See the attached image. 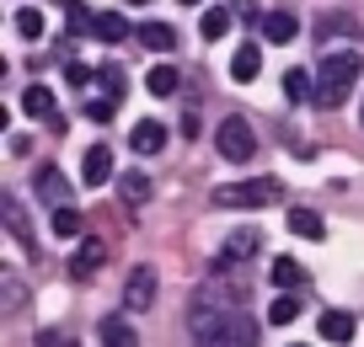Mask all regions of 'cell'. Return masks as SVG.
<instances>
[{
    "label": "cell",
    "mask_w": 364,
    "mask_h": 347,
    "mask_svg": "<svg viewBox=\"0 0 364 347\" xmlns=\"http://www.w3.org/2000/svg\"><path fill=\"white\" fill-rule=\"evenodd\" d=\"M295 315H300V299H295V294H279V299L268 304V321H273V326H289Z\"/></svg>",
    "instance_id": "obj_26"
},
{
    "label": "cell",
    "mask_w": 364,
    "mask_h": 347,
    "mask_svg": "<svg viewBox=\"0 0 364 347\" xmlns=\"http://www.w3.org/2000/svg\"><path fill=\"white\" fill-rule=\"evenodd\" d=\"M156 289H161V272L150 268V262H139V268H129V283H124V310L139 315L156 304Z\"/></svg>",
    "instance_id": "obj_5"
},
{
    "label": "cell",
    "mask_w": 364,
    "mask_h": 347,
    "mask_svg": "<svg viewBox=\"0 0 364 347\" xmlns=\"http://www.w3.org/2000/svg\"><path fill=\"white\" fill-rule=\"evenodd\" d=\"M113 112H118V101H113V97L86 101V118H91V123H113Z\"/></svg>",
    "instance_id": "obj_29"
},
{
    "label": "cell",
    "mask_w": 364,
    "mask_h": 347,
    "mask_svg": "<svg viewBox=\"0 0 364 347\" xmlns=\"http://www.w3.org/2000/svg\"><path fill=\"white\" fill-rule=\"evenodd\" d=\"M97 336H102V347H139V331L129 326V315H107L97 326Z\"/></svg>",
    "instance_id": "obj_11"
},
{
    "label": "cell",
    "mask_w": 364,
    "mask_h": 347,
    "mask_svg": "<svg viewBox=\"0 0 364 347\" xmlns=\"http://www.w3.org/2000/svg\"><path fill=\"white\" fill-rule=\"evenodd\" d=\"M215 145H220V155H225L230 166H247V160L257 155V134H252L247 118H225V123L215 128Z\"/></svg>",
    "instance_id": "obj_4"
},
{
    "label": "cell",
    "mask_w": 364,
    "mask_h": 347,
    "mask_svg": "<svg viewBox=\"0 0 364 347\" xmlns=\"http://www.w3.org/2000/svg\"><path fill=\"white\" fill-rule=\"evenodd\" d=\"M80 182H86V187L113 182V150H107V145H91L86 150V160H80Z\"/></svg>",
    "instance_id": "obj_9"
},
{
    "label": "cell",
    "mask_w": 364,
    "mask_h": 347,
    "mask_svg": "<svg viewBox=\"0 0 364 347\" xmlns=\"http://www.w3.org/2000/svg\"><path fill=\"white\" fill-rule=\"evenodd\" d=\"M295 33H300L295 11H262V38H268V43H289Z\"/></svg>",
    "instance_id": "obj_13"
},
{
    "label": "cell",
    "mask_w": 364,
    "mask_h": 347,
    "mask_svg": "<svg viewBox=\"0 0 364 347\" xmlns=\"http://www.w3.org/2000/svg\"><path fill=\"white\" fill-rule=\"evenodd\" d=\"M279 198H284V182H273V177L225 182V187H215V209H273Z\"/></svg>",
    "instance_id": "obj_3"
},
{
    "label": "cell",
    "mask_w": 364,
    "mask_h": 347,
    "mask_svg": "<svg viewBox=\"0 0 364 347\" xmlns=\"http://www.w3.org/2000/svg\"><path fill=\"white\" fill-rule=\"evenodd\" d=\"M102 262H107V246H102V241H97V236L80 241L75 257H70V278H91V272L102 268Z\"/></svg>",
    "instance_id": "obj_10"
},
{
    "label": "cell",
    "mask_w": 364,
    "mask_h": 347,
    "mask_svg": "<svg viewBox=\"0 0 364 347\" xmlns=\"http://www.w3.org/2000/svg\"><path fill=\"white\" fill-rule=\"evenodd\" d=\"M139 43L156 48V54H171V48H177V27H166V22H145V27H139Z\"/></svg>",
    "instance_id": "obj_20"
},
{
    "label": "cell",
    "mask_w": 364,
    "mask_h": 347,
    "mask_svg": "<svg viewBox=\"0 0 364 347\" xmlns=\"http://www.w3.org/2000/svg\"><path fill=\"white\" fill-rule=\"evenodd\" d=\"M289 230L306 236V241H327V224H321L316 209H289Z\"/></svg>",
    "instance_id": "obj_19"
},
{
    "label": "cell",
    "mask_w": 364,
    "mask_h": 347,
    "mask_svg": "<svg viewBox=\"0 0 364 347\" xmlns=\"http://www.w3.org/2000/svg\"><path fill=\"white\" fill-rule=\"evenodd\" d=\"M0 299H6V310H22V304H27V289H22V278H16V272H6V278H0Z\"/></svg>",
    "instance_id": "obj_27"
},
{
    "label": "cell",
    "mask_w": 364,
    "mask_h": 347,
    "mask_svg": "<svg viewBox=\"0 0 364 347\" xmlns=\"http://www.w3.org/2000/svg\"><path fill=\"white\" fill-rule=\"evenodd\" d=\"M198 33H204L209 43H215V38H225V33H230V11H225V6H215V11H204V22H198Z\"/></svg>",
    "instance_id": "obj_25"
},
{
    "label": "cell",
    "mask_w": 364,
    "mask_h": 347,
    "mask_svg": "<svg viewBox=\"0 0 364 347\" xmlns=\"http://www.w3.org/2000/svg\"><path fill=\"white\" fill-rule=\"evenodd\" d=\"M16 33L22 38H43V11H16Z\"/></svg>",
    "instance_id": "obj_30"
},
{
    "label": "cell",
    "mask_w": 364,
    "mask_h": 347,
    "mask_svg": "<svg viewBox=\"0 0 364 347\" xmlns=\"http://www.w3.org/2000/svg\"><path fill=\"white\" fill-rule=\"evenodd\" d=\"M102 86H107V97L118 101V97H124V86H129V70H124V65H107V70H102Z\"/></svg>",
    "instance_id": "obj_28"
},
{
    "label": "cell",
    "mask_w": 364,
    "mask_h": 347,
    "mask_svg": "<svg viewBox=\"0 0 364 347\" xmlns=\"http://www.w3.org/2000/svg\"><path fill=\"white\" fill-rule=\"evenodd\" d=\"M284 97L289 101H316V80H311V70H284Z\"/></svg>",
    "instance_id": "obj_21"
},
{
    "label": "cell",
    "mask_w": 364,
    "mask_h": 347,
    "mask_svg": "<svg viewBox=\"0 0 364 347\" xmlns=\"http://www.w3.org/2000/svg\"><path fill=\"white\" fill-rule=\"evenodd\" d=\"M188 331H193L198 347H257V321L241 315L230 299H198L193 315H188Z\"/></svg>",
    "instance_id": "obj_1"
},
{
    "label": "cell",
    "mask_w": 364,
    "mask_h": 347,
    "mask_svg": "<svg viewBox=\"0 0 364 347\" xmlns=\"http://www.w3.org/2000/svg\"><path fill=\"white\" fill-rule=\"evenodd\" d=\"M91 38H102V43H124V38H129V16L124 11H97Z\"/></svg>",
    "instance_id": "obj_17"
},
{
    "label": "cell",
    "mask_w": 364,
    "mask_h": 347,
    "mask_svg": "<svg viewBox=\"0 0 364 347\" xmlns=\"http://www.w3.org/2000/svg\"><path fill=\"white\" fill-rule=\"evenodd\" d=\"M145 86H150V97H177L182 75H177V65H156V70L145 75Z\"/></svg>",
    "instance_id": "obj_22"
},
{
    "label": "cell",
    "mask_w": 364,
    "mask_h": 347,
    "mask_svg": "<svg viewBox=\"0 0 364 347\" xmlns=\"http://www.w3.org/2000/svg\"><path fill=\"white\" fill-rule=\"evenodd\" d=\"M289 347H306V342H289Z\"/></svg>",
    "instance_id": "obj_36"
},
{
    "label": "cell",
    "mask_w": 364,
    "mask_h": 347,
    "mask_svg": "<svg viewBox=\"0 0 364 347\" xmlns=\"http://www.w3.org/2000/svg\"><path fill=\"white\" fill-rule=\"evenodd\" d=\"M0 219H6V230H11V241H16L22 251H33V246H38V241H33V219H27V209L11 198V192L0 198Z\"/></svg>",
    "instance_id": "obj_7"
},
{
    "label": "cell",
    "mask_w": 364,
    "mask_h": 347,
    "mask_svg": "<svg viewBox=\"0 0 364 347\" xmlns=\"http://www.w3.org/2000/svg\"><path fill=\"white\" fill-rule=\"evenodd\" d=\"M129 6H150V0H129Z\"/></svg>",
    "instance_id": "obj_33"
},
{
    "label": "cell",
    "mask_w": 364,
    "mask_h": 347,
    "mask_svg": "<svg viewBox=\"0 0 364 347\" xmlns=\"http://www.w3.org/2000/svg\"><path fill=\"white\" fill-rule=\"evenodd\" d=\"M65 80H70V86H86V80H91V65H80V59H70V65H65Z\"/></svg>",
    "instance_id": "obj_32"
},
{
    "label": "cell",
    "mask_w": 364,
    "mask_h": 347,
    "mask_svg": "<svg viewBox=\"0 0 364 347\" xmlns=\"http://www.w3.org/2000/svg\"><path fill=\"white\" fill-rule=\"evenodd\" d=\"M257 251H262V230H257V224H241V230L225 236V246L215 251V268H236V262L257 257Z\"/></svg>",
    "instance_id": "obj_6"
},
{
    "label": "cell",
    "mask_w": 364,
    "mask_h": 347,
    "mask_svg": "<svg viewBox=\"0 0 364 347\" xmlns=\"http://www.w3.org/2000/svg\"><path fill=\"white\" fill-rule=\"evenodd\" d=\"M353 331H359V321H353L348 310H327V315H321V336H327V342L348 347V342H353Z\"/></svg>",
    "instance_id": "obj_14"
},
{
    "label": "cell",
    "mask_w": 364,
    "mask_h": 347,
    "mask_svg": "<svg viewBox=\"0 0 364 347\" xmlns=\"http://www.w3.org/2000/svg\"><path fill=\"white\" fill-rule=\"evenodd\" d=\"M48 224H54V236H59V241H75L80 230H86V219H80L75 209H54V219H48Z\"/></svg>",
    "instance_id": "obj_24"
},
{
    "label": "cell",
    "mask_w": 364,
    "mask_h": 347,
    "mask_svg": "<svg viewBox=\"0 0 364 347\" xmlns=\"http://www.w3.org/2000/svg\"><path fill=\"white\" fill-rule=\"evenodd\" d=\"M22 112L27 118H54V91L48 86H27L22 91Z\"/></svg>",
    "instance_id": "obj_23"
},
{
    "label": "cell",
    "mask_w": 364,
    "mask_h": 347,
    "mask_svg": "<svg viewBox=\"0 0 364 347\" xmlns=\"http://www.w3.org/2000/svg\"><path fill=\"white\" fill-rule=\"evenodd\" d=\"M118 198H124V209H139V203L150 198V177L145 171H124V177H118Z\"/></svg>",
    "instance_id": "obj_18"
},
{
    "label": "cell",
    "mask_w": 364,
    "mask_h": 347,
    "mask_svg": "<svg viewBox=\"0 0 364 347\" xmlns=\"http://www.w3.org/2000/svg\"><path fill=\"white\" fill-rule=\"evenodd\" d=\"M268 278H273V289H279V294H295V289H306V268H300L295 257H279V262L268 268Z\"/></svg>",
    "instance_id": "obj_12"
},
{
    "label": "cell",
    "mask_w": 364,
    "mask_h": 347,
    "mask_svg": "<svg viewBox=\"0 0 364 347\" xmlns=\"http://www.w3.org/2000/svg\"><path fill=\"white\" fill-rule=\"evenodd\" d=\"M129 145H134L139 155H156V150L166 145V128H161L156 118H145V123H134V134H129Z\"/></svg>",
    "instance_id": "obj_16"
},
{
    "label": "cell",
    "mask_w": 364,
    "mask_h": 347,
    "mask_svg": "<svg viewBox=\"0 0 364 347\" xmlns=\"http://www.w3.org/2000/svg\"><path fill=\"white\" fill-rule=\"evenodd\" d=\"M33 187H38V198H43V203L70 209V182H65V171H59V166H43V171L33 177Z\"/></svg>",
    "instance_id": "obj_8"
},
{
    "label": "cell",
    "mask_w": 364,
    "mask_h": 347,
    "mask_svg": "<svg viewBox=\"0 0 364 347\" xmlns=\"http://www.w3.org/2000/svg\"><path fill=\"white\" fill-rule=\"evenodd\" d=\"M359 123H364V101H359Z\"/></svg>",
    "instance_id": "obj_34"
},
{
    "label": "cell",
    "mask_w": 364,
    "mask_h": 347,
    "mask_svg": "<svg viewBox=\"0 0 364 347\" xmlns=\"http://www.w3.org/2000/svg\"><path fill=\"white\" fill-rule=\"evenodd\" d=\"M97 27V11H86V6H70V33H91Z\"/></svg>",
    "instance_id": "obj_31"
},
{
    "label": "cell",
    "mask_w": 364,
    "mask_h": 347,
    "mask_svg": "<svg viewBox=\"0 0 364 347\" xmlns=\"http://www.w3.org/2000/svg\"><path fill=\"white\" fill-rule=\"evenodd\" d=\"M359 70H364L359 48H332V54L321 59V75H316V107H338V101L353 91Z\"/></svg>",
    "instance_id": "obj_2"
},
{
    "label": "cell",
    "mask_w": 364,
    "mask_h": 347,
    "mask_svg": "<svg viewBox=\"0 0 364 347\" xmlns=\"http://www.w3.org/2000/svg\"><path fill=\"white\" fill-rule=\"evenodd\" d=\"M262 75V54H257V43H241L236 48V59H230V80H241V86H247V80H257Z\"/></svg>",
    "instance_id": "obj_15"
},
{
    "label": "cell",
    "mask_w": 364,
    "mask_h": 347,
    "mask_svg": "<svg viewBox=\"0 0 364 347\" xmlns=\"http://www.w3.org/2000/svg\"><path fill=\"white\" fill-rule=\"evenodd\" d=\"M182 6H198V0H182Z\"/></svg>",
    "instance_id": "obj_35"
}]
</instances>
